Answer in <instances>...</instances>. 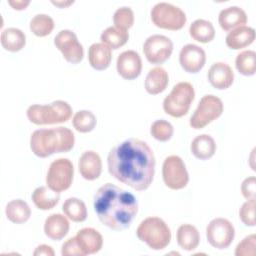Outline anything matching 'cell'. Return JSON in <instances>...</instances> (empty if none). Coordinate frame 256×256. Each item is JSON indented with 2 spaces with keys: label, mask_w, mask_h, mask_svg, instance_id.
<instances>
[{
  "label": "cell",
  "mask_w": 256,
  "mask_h": 256,
  "mask_svg": "<svg viewBox=\"0 0 256 256\" xmlns=\"http://www.w3.org/2000/svg\"><path fill=\"white\" fill-rule=\"evenodd\" d=\"M223 111L224 105L219 97L213 94L204 95L190 117L189 124L193 129H202L219 118Z\"/></svg>",
  "instance_id": "obj_8"
},
{
  "label": "cell",
  "mask_w": 256,
  "mask_h": 256,
  "mask_svg": "<svg viewBox=\"0 0 256 256\" xmlns=\"http://www.w3.org/2000/svg\"><path fill=\"white\" fill-rule=\"evenodd\" d=\"M116 69L123 79H136L141 74L142 70V60L140 55L134 50L123 51L117 57Z\"/></svg>",
  "instance_id": "obj_15"
},
{
  "label": "cell",
  "mask_w": 256,
  "mask_h": 256,
  "mask_svg": "<svg viewBox=\"0 0 256 256\" xmlns=\"http://www.w3.org/2000/svg\"><path fill=\"white\" fill-rule=\"evenodd\" d=\"M70 224L66 216L54 213L49 215L44 222V233L45 235L54 241L63 239L69 232Z\"/></svg>",
  "instance_id": "obj_20"
},
{
  "label": "cell",
  "mask_w": 256,
  "mask_h": 256,
  "mask_svg": "<svg viewBox=\"0 0 256 256\" xmlns=\"http://www.w3.org/2000/svg\"><path fill=\"white\" fill-rule=\"evenodd\" d=\"M64 215L73 222H83L87 218V208L85 203L76 197L66 199L62 205Z\"/></svg>",
  "instance_id": "obj_30"
},
{
  "label": "cell",
  "mask_w": 256,
  "mask_h": 256,
  "mask_svg": "<svg viewBox=\"0 0 256 256\" xmlns=\"http://www.w3.org/2000/svg\"><path fill=\"white\" fill-rule=\"evenodd\" d=\"M107 165L115 179L137 191H144L153 181L156 160L146 142L130 138L110 150Z\"/></svg>",
  "instance_id": "obj_1"
},
{
  "label": "cell",
  "mask_w": 256,
  "mask_h": 256,
  "mask_svg": "<svg viewBox=\"0 0 256 256\" xmlns=\"http://www.w3.org/2000/svg\"><path fill=\"white\" fill-rule=\"evenodd\" d=\"M0 41L5 50L10 52H18L23 49L26 44V35L19 28L9 27L1 32Z\"/></svg>",
  "instance_id": "obj_27"
},
{
  "label": "cell",
  "mask_w": 256,
  "mask_h": 256,
  "mask_svg": "<svg viewBox=\"0 0 256 256\" xmlns=\"http://www.w3.org/2000/svg\"><path fill=\"white\" fill-rule=\"evenodd\" d=\"M206 237L212 247L220 250L226 249L234 240L235 228L228 219L218 217L211 220L207 225Z\"/></svg>",
  "instance_id": "obj_11"
},
{
  "label": "cell",
  "mask_w": 256,
  "mask_h": 256,
  "mask_svg": "<svg viewBox=\"0 0 256 256\" xmlns=\"http://www.w3.org/2000/svg\"><path fill=\"white\" fill-rule=\"evenodd\" d=\"M75 238L84 256L99 252L103 246L102 235L96 229L91 227L80 229Z\"/></svg>",
  "instance_id": "obj_18"
},
{
  "label": "cell",
  "mask_w": 256,
  "mask_h": 256,
  "mask_svg": "<svg viewBox=\"0 0 256 256\" xmlns=\"http://www.w3.org/2000/svg\"><path fill=\"white\" fill-rule=\"evenodd\" d=\"M100 39L102 43L107 45L110 49L116 50L127 43L129 39V33L127 30H122L116 28L115 26H110L101 33Z\"/></svg>",
  "instance_id": "obj_31"
},
{
  "label": "cell",
  "mask_w": 256,
  "mask_h": 256,
  "mask_svg": "<svg viewBox=\"0 0 256 256\" xmlns=\"http://www.w3.org/2000/svg\"><path fill=\"white\" fill-rule=\"evenodd\" d=\"M246 12L238 6H230L220 11L218 23L224 31H231L247 23Z\"/></svg>",
  "instance_id": "obj_19"
},
{
  "label": "cell",
  "mask_w": 256,
  "mask_h": 256,
  "mask_svg": "<svg viewBox=\"0 0 256 256\" xmlns=\"http://www.w3.org/2000/svg\"><path fill=\"white\" fill-rule=\"evenodd\" d=\"M162 177L164 184L172 190H180L187 186L189 174L181 157L170 155L165 158L162 165Z\"/></svg>",
  "instance_id": "obj_10"
},
{
  "label": "cell",
  "mask_w": 256,
  "mask_h": 256,
  "mask_svg": "<svg viewBox=\"0 0 256 256\" xmlns=\"http://www.w3.org/2000/svg\"><path fill=\"white\" fill-rule=\"evenodd\" d=\"M174 133V128L172 124L164 119L156 120L152 123L150 127V134L152 137L158 141L166 142L171 139Z\"/></svg>",
  "instance_id": "obj_35"
},
{
  "label": "cell",
  "mask_w": 256,
  "mask_h": 256,
  "mask_svg": "<svg viewBox=\"0 0 256 256\" xmlns=\"http://www.w3.org/2000/svg\"><path fill=\"white\" fill-rule=\"evenodd\" d=\"M176 239L180 248L186 251H193L200 243V234L194 225L181 224L177 229Z\"/></svg>",
  "instance_id": "obj_25"
},
{
  "label": "cell",
  "mask_w": 256,
  "mask_h": 256,
  "mask_svg": "<svg viewBox=\"0 0 256 256\" xmlns=\"http://www.w3.org/2000/svg\"><path fill=\"white\" fill-rule=\"evenodd\" d=\"M238 72L244 76H252L256 72V53L253 50L240 52L235 59Z\"/></svg>",
  "instance_id": "obj_32"
},
{
  "label": "cell",
  "mask_w": 256,
  "mask_h": 256,
  "mask_svg": "<svg viewBox=\"0 0 256 256\" xmlns=\"http://www.w3.org/2000/svg\"><path fill=\"white\" fill-rule=\"evenodd\" d=\"M256 235L251 234L242 239L235 249L236 256H254L256 253Z\"/></svg>",
  "instance_id": "obj_38"
},
{
  "label": "cell",
  "mask_w": 256,
  "mask_h": 256,
  "mask_svg": "<svg viewBox=\"0 0 256 256\" xmlns=\"http://www.w3.org/2000/svg\"><path fill=\"white\" fill-rule=\"evenodd\" d=\"M169 83L168 72L162 67H154L149 70L144 86L147 93L151 95H157L162 93Z\"/></svg>",
  "instance_id": "obj_23"
},
{
  "label": "cell",
  "mask_w": 256,
  "mask_h": 256,
  "mask_svg": "<svg viewBox=\"0 0 256 256\" xmlns=\"http://www.w3.org/2000/svg\"><path fill=\"white\" fill-rule=\"evenodd\" d=\"M138 239L153 250L165 249L171 241V231L166 222L156 216L142 220L136 230Z\"/></svg>",
  "instance_id": "obj_4"
},
{
  "label": "cell",
  "mask_w": 256,
  "mask_h": 256,
  "mask_svg": "<svg viewBox=\"0 0 256 256\" xmlns=\"http://www.w3.org/2000/svg\"><path fill=\"white\" fill-rule=\"evenodd\" d=\"M26 114L29 121L36 125L58 124L66 122L71 118L72 108L68 102L56 100L47 105H30Z\"/></svg>",
  "instance_id": "obj_5"
},
{
  "label": "cell",
  "mask_w": 256,
  "mask_h": 256,
  "mask_svg": "<svg viewBox=\"0 0 256 256\" xmlns=\"http://www.w3.org/2000/svg\"><path fill=\"white\" fill-rule=\"evenodd\" d=\"M189 34L194 40L200 43H208L214 39L215 29L210 21L196 19L189 27Z\"/></svg>",
  "instance_id": "obj_29"
},
{
  "label": "cell",
  "mask_w": 256,
  "mask_h": 256,
  "mask_svg": "<svg viewBox=\"0 0 256 256\" xmlns=\"http://www.w3.org/2000/svg\"><path fill=\"white\" fill-rule=\"evenodd\" d=\"M93 206L100 222L114 231L129 228L138 213L135 196L112 183L99 187L94 195Z\"/></svg>",
  "instance_id": "obj_2"
},
{
  "label": "cell",
  "mask_w": 256,
  "mask_h": 256,
  "mask_svg": "<svg viewBox=\"0 0 256 256\" xmlns=\"http://www.w3.org/2000/svg\"><path fill=\"white\" fill-rule=\"evenodd\" d=\"M113 23L116 28L127 30L134 24V12L130 7H120L113 15Z\"/></svg>",
  "instance_id": "obj_36"
},
{
  "label": "cell",
  "mask_w": 256,
  "mask_h": 256,
  "mask_svg": "<svg viewBox=\"0 0 256 256\" xmlns=\"http://www.w3.org/2000/svg\"><path fill=\"white\" fill-rule=\"evenodd\" d=\"M207 76L210 84L219 90L229 88L234 81V72L232 68L224 62L213 63L208 70Z\"/></svg>",
  "instance_id": "obj_17"
},
{
  "label": "cell",
  "mask_w": 256,
  "mask_h": 256,
  "mask_svg": "<svg viewBox=\"0 0 256 256\" xmlns=\"http://www.w3.org/2000/svg\"><path fill=\"white\" fill-rule=\"evenodd\" d=\"M74 177V167L68 158H58L51 162L46 175L47 186L58 193L70 188Z\"/></svg>",
  "instance_id": "obj_9"
},
{
  "label": "cell",
  "mask_w": 256,
  "mask_h": 256,
  "mask_svg": "<svg viewBox=\"0 0 256 256\" xmlns=\"http://www.w3.org/2000/svg\"><path fill=\"white\" fill-rule=\"evenodd\" d=\"M173 52V42L165 35L149 36L143 44V53L151 64H162L168 60Z\"/></svg>",
  "instance_id": "obj_12"
},
{
  "label": "cell",
  "mask_w": 256,
  "mask_h": 256,
  "mask_svg": "<svg viewBox=\"0 0 256 256\" xmlns=\"http://www.w3.org/2000/svg\"><path fill=\"white\" fill-rule=\"evenodd\" d=\"M34 205L40 210H50L54 208L60 200V193L51 190L48 186L37 187L31 195Z\"/></svg>",
  "instance_id": "obj_26"
},
{
  "label": "cell",
  "mask_w": 256,
  "mask_h": 256,
  "mask_svg": "<svg viewBox=\"0 0 256 256\" xmlns=\"http://www.w3.org/2000/svg\"><path fill=\"white\" fill-rule=\"evenodd\" d=\"M75 143L72 130L59 126L51 129L35 130L30 137V148L34 155L46 158L54 153L69 152Z\"/></svg>",
  "instance_id": "obj_3"
},
{
  "label": "cell",
  "mask_w": 256,
  "mask_h": 256,
  "mask_svg": "<svg viewBox=\"0 0 256 256\" xmlns=\"http://www.w3.org/2000/svg\"><path fill=\"white\" fill-rule=\"evenodd\" d=\"M54 45L62 53L67 62L78 64L83 60V46L78 41L77 35L72 30L64 29L59 31L54 38Z\"/></svg>",
  "instance_id": "obj_13"
},
{
  "label": "cell",
  "mask_w": 256,
  "mask_h": 256,
  "mask_svg": "<svg viewBox=\"0 0 256 256\" xmlns=\"http://www.w3.org/2000/svg\"><path fill=\"white\" fill-rule=\"evenodd\" d=\"M54 29V20L47 14H37L30 21V30L37 37H45Z\"/></svg>",
  "instance_id": "obj_34"
},
{
  "label": "cell",
  "mask_w": 256,
  "mask_h": 256,
  "mask_svg": "<svg viewBox=\"0 0 256 256\" xmlns=\"http://www.w3.org/2000/svg\"><path fill=\"white\" fill-rule=\"evenodd\" d=\"M239 218L244 225L250 227L255 226V198L248 199L242 204L239 209Z\"/></svg>",
  "instance_id": "obj_37"
},
{
  "label": "cell",
  "mask_w": 256,
  "mask_h": 256,
  "mask_svg": "<svg viewBox=\"0 0 256 256\" xmlns=\"http://www.w3.org/2000/svg\"><path fill=\"white\" fill-rule=\"evenodd\" d=\"M151 20L155 26L166 30H180L186 24L185 12L171 3L159 2L151 9Z\"/></svg>",
  "instance_id": "obj_7"
},
{
  "label": "cell",
  "mask_w": 256,
  "mask_h": 256,
  "mask_svg": "<svg viewBox=\"0 0 256 256\" xmlns=\"http://www.w3.org/2000/svg\"><path fill=\"white\" fill-rule=\"evenodd\" d=\"M241 193L245 199H253L256 195V178L254 176L247 177L241 184Z\"/></svg>",
  "instance_id": "obj_40"
},
{
  "label": "cell",
  "mask_w": 256,
  "mask_h": 256,
  "mask_svg": "<svg viewBox=\"0 0 256 256\" xmlns=\"http://www.w3.org/2000/svg\"><path fill=\"white\" fill-rule=\"evenodd\" d=\"M195 98L194 87L191 83L182 81L175 84L171 92L163 100V110L174 118L186 115Z\"/></svg>",
  "instance_id": "obj_6"
},
{
  "label": "cell",
  "mask_w": 256,
  "mask_h": 256,
  "mask_svg": "<svg viewBox=\"0 0 256 256\" xmlns=\"http://www.w3.org/2000/svg\"><path fill=\"white\" fill-rule=\"evenodd\" d=\"M216 143L213 137L208 134L196 136L190 145L191 153L200 160L210 159L216 152Z\"/></svg>",
  "instance_id": "obj_24"
},
{
  "label": "cell",
  "mask_w": 256,
  "mask_h": 256,
  "mask_svg": "<svg viewBox=\"0 0 256 256\" xmlns=\"http://www.w3.org/2000/svg\"><path fill=\"white\" fill-rule=\"evenodd\" d=\"M52 2V4H54V5H56V6H59V7H61V8H65V7H68L69 5H71V4H73L74 3V1H51Z\"/></svg>",
  "instance_id": "obj_43"
},
{
  "label": "cell",
  "mask_w": 256,
  "mask_h": 256,
  "mask_svg": "<svg viewBox=\"0 0 256 256\" xmlns=\"http://www.w3.org/2000/svg\"><path fill=\"white\" fill-rule=\"evenodd\" d=\"M8 4L15 10H24L30 4L29 0H10Z\"/></svg>",
  "instance_id": "obj_42"
},
{
  "label": "cell",
  "mask_w": 256,
  "mask_h": 256,
  "mask_svg": "<svg viewBox=\"0 0 256 256\" xmlns=\"http://www.w3.org/2000/svg\"><path fill=\"white\" fill-rule=\"evenodd\" d=\"M112 51L104 43H93L88 49V61L95 70L102 71L110 66Z\"/></svg>",
  "instance_id": "obj_22"
},
{
  "label": "cell",
  "mask_w": 256,
  "mask_h": 256,
  "mask_svg": "<svg viewBox=\"0 0 256 256\" xmlns=\"http://www.w3.org/2000/svg\"><path fill=\"white\" fill-rule=\"evenodd\" d=\"M5 214L9 221L15 224H22L29 220L31 209L27 202L22 199H14L7 203Z\"/></svg>",
  "instance_id": "obj_28"
},
{
  "label": "cell",
  "mask_w": 256,
  "mask_h": 256,
  "mask_svg": "<svg viewBox=\"0 0 256 256\" xmlns=\"http://www.w3.org/2000/svg\"><path fill=\"white\" fill-rule=\"evenodd\" d=\"M255 30L250 26H241L231 30L226 38V45L233 50H239L251 45L255 40Z\"/></svg>",
  "instance_id": "obj_21"
},
{
  "label": "cell",
  "mask_w": 256,
  "mask_h": 256,
  "mask_svg": "<svg viewBox=\"0 0 256 256\" xmlns=\"http://www.w3.org/2000/svg\"><path fill=\"white\" fill-rule=\"evenodd\" d=\"M78 169L81 176L88 181L99 178L102 172L101 157L97 152L92 150L83 152L78 161Z\"/></svg>",
  "instance_id": "obj_16"
},
{
  "label": "cell",
  "mask_w": 256,
  "mask_h": 256,
  "mask_svg": "<svg viewBox=\"0 0 256 256\" xmlns=\"http://www.w3.org/2000/svg\"><path fill=\"white\" fill-rule=\"evenodd\" d=\"M34 256H54L55 252L53 248L46 244H41L36 247V249L33 252Z\"/></svg>",
  "instance_id": "obj_41"
},
{
  "label": "cell",
  "mask_w": 256,
  "mask_h": 256,
  "mask_svg": "<svg viewBox=\"0 0 256 256\" xmlns=\"http://www.w3.org/2000/svg\"><path fill=\"white\" fill-rule=\"evenodd\" d=\"M206 53L203 48L195 44H186L179 53V63L188 73H197L205 65Z\"/></svg>",
  "instance_id": "obj_14"
},
{
  "label": "cell",
  "mask_w": 256,
  "mask_h": 256,
  "mask_svg": "<svg viewBox=\"0 0 256 256\" xmlns=\"http://www.w3.org/2000/svg\"><path fill=\"white\" fill-rule=\"evenodd\" d=\"M97 124L96 116L89 110H80L72 118L73 127L80 133L91 132Z\"/></svg>",
  "instance_id": "obj_33"
},
{
  "label": "cell",
  "mask_w": 256,
  "mask_h": 256,
  "mask_svg": "<svg viewBox=\"0 0 256 256\" xmlns=\"http://www.w3.org/2000/svg\"><path fill=\"white\" fill-rule=\"evenodd\" d=\"M61 254L63 256H84L78 243H77L75 236L67 239L62 244Z\"/></svg>",
  "instance_id": "obj_39"
}]
</instances>
